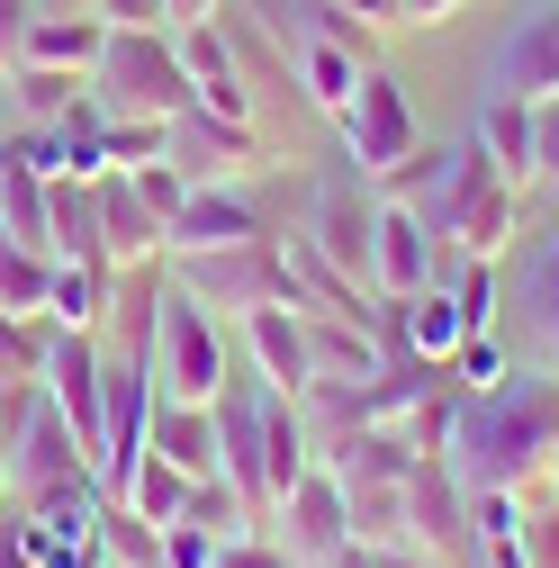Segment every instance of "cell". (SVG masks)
Here are the masks:
<instances>
[{
    "label": "cell",
    "instance_id": "1",
    "mask_svg": "<svg viewBox=\"0 0 559 568\" xmlns=\"http://www.w3.org/2000/svg\"><path fill=\"white\" fill-rule=\"evenodd\" d=\"M451 478L478 496V487H506V496H532L550 469H559V379L550 371H506L497 388H469L460 415H451V443H443Z\"/></svg>",
    "mask_w": 559,
    "mask_h": 568
},
{
    "label": "cell",
    "instance_id": "36",
    "mask_svg": "<svg viewBox=\"0 0 559 568\" xmlns=\"http://www.w3.org/2000/svg\"><path fill=\"white\" fill-rule=\"evenodd\" d=\"M217 550H226V541H217V532H199L190 515L163 524V568H217Z\"/></svg>",
    "mask_w": 559,
    "mask_h": 568
},
{
    "label": "cell",
    "instance_id": "8",
    "mask_svg": "<svg viewBox=\"0 0 559 568\" xmlns=\"http://www.w3.org/2000/svg\"><path fill=\"white\" fill-rule=\"evenodd\" d=\"M406 532H415V550H434L443 568H460V559L478 550V532H469V487L451 478L443 452H425V460L406 469Z\"/></svg>",
    "mask_w": 559,
    "mask_h": 568
},
{
    "label": "cell",
    "instance_id": "27",
    "mask_svg": "<svg viewBox=\"0 0 559 568\" xmlns=\"http://www.w3.org/2000/svg\"><path fill=\"white\" fill-rule=\"evenodd\" d=\"M289 73H298V91H307V109H343L353 100V82L370 73L362 54H343V45H325V37H289Z\"/></svg>",
    "mask_w": 559,
    "mask_h": 568
},
{
    "label": "cell",
    "instance_id": "23",
    "mask_svg": "<svg viewBox=\"0 0 559 568\" xmlns=\"http://www.w3.org/2000/svg\"><path fill=\"white\" fill-rule=\"evenodd\" d=\"M307 469H316V443H307L298 397H271V388H262V478H271V506H280Z\"/></svg>",
    "mask_w": 559,
    "mask_h": 568
},
{
    "label": "cell",
    "instance_id": "41",
    "mask_svg": "<svg viewBox=\"0 0 559 568\" xmlns=\"http://www.w3.org/2000/svg\"><path fill=\"white\" fill-rule=\"evenodd\" d=\"M532 135H541V181H559V91L532 100Z\"/></svg>",
    "mask_w": 559,
    "mask_h": 568
},
{
    "label": "cell",
    "instance_id": "4",
    "mask_svg": "<svg viewBox=\"0 0 559 568\" xmlns=\"http://www.w3.org/2000/svg\"><path fill=\"white\" fill-rule=\"evenodd\" d=\"M172 280L217 307V316H253L271 298H289V253H280V235H253V244H217V253H163Z\"/></svg>",
    "mask_w": 559,
    "mask_h": 568
},
{
    "label": "cell",
    "instance_id": "47",
    "mask_svg": "<svg viewBox=\"0 0 559 568\" xmlns=\"http://www.w3.org/2000/svg\"><path fill=\"white\" fill-rule=\"evenodd\" d=\"M217 10H226V0H172V28L181 19H217Z\"/></svg>",
    "mask_w": 559,
    "mask_h": 568
},
{
    "label": "cell",
    "instance_id": "2",
    "mask_svg": "<svg viewBox=\"0 0 559 568\" xmlns=\"http://www.w3.org/2000/svg\"><path fill=\"white\" fill-rule=\"evenodd\" d=\"M91 100L109 118H181L190 91V63L172 45V28H109L100 63H91Z\"/></svg>",
    "mask_w": 559,
    "mask_h": 568
},
{
    "label": "cell",
    "instance_id": "21",
    "mask_svg": "<svg viewBox=\"0 0 559 568\" xmlns=\"http://www.w3.org/2000/svg\"><path fill=\"white\" fill-rule=\"evenodd\" d=\"M45 253H54V262H109V253H100V199H91V181H73V172L45 181ZM109 271H118V262H109Z\"/></svg>",
    "mask_w": 559,
    "mask_h": 568
},
{
    "label": "cell",
    "instance_id": "9",
    "mask_svg": "<svg viewBox=\"0 0 559 568\" xmlns=\"http://www.w3.org/2000/svg\"><path fill=\"white\" fill-rule=\"evenodd\" d=\"M487 91L497 100H550L559 91V0H532L515 10V28L487 54Z\"/></svg>",
    "mask_w": 559,
    "mask_h": 568
},
{
    "label": "cell",
    "instance_id": "44",
    "mask_svg": "<svg viewBox=\"0 0 559 568\" xmlns=\"http://www.w3.org/2000/svg\"><path fill=\"white\" fill-rule=\"evenodd\" d=\"M460 0H397V28H443Z\"/></svg>",
    "mask_w": 559,
    "mask_h": 568
},
{
    "label": "cell",
    "instance_id": "37",
    "mask_svg": "<svg viewBox=\"0 0 559 568\" xmlns=\"http://www.w3.org/2000/svg\"><path fill=\"white\" fill-rule=\"evenodd\" d=\"M515 541H524L532 568H559V506H524V532Z\"/></svg>",
    "mask_w": 559,
    "mask_h": 568
},
{
    "label": "cell",
    "instance_id": "29",
    "mask_svg": "<svg viewBox=\"0 0 559 568\" xmlns=\"http://www.w3.org/2000/svg\"><path fill=\"white\" fill-rule=\"evenodd\" d=\"M82 73H54V63H10V109L28 118V126H63L82 109Z\"/></svg>",
    "mask_w": 559,
    "mask_h": 568
},
{
    "label": "cell",
    "instance_id": "12",
    "mask_svg": "<svg viewBox=\"0 0 559 568\" xmlns=\"http://www.w3.org/2000/svg\"><path fill=\"white\" fill-rule=\"evenodd\" d=\"M253 235H271L262 207H253L244 190H226V181H199V190L172 207L163 253H217V244H253Z\"/></svg>",
    "mask_w": 559,
    "mask_h": 568
},
{
    "label": "cell",
    "instance_id": "26",
    "mask_svg": "<svg viewBox=\"0 0 559 568\" xmlns=\"http://www.w3.org/2000/svg\"><path fill=\"white\" fill-rule=\"evenodd\" d=\"M109 290H118L109 262H54V280H45V325L100 334V325H109Z\"/></svg>",
    "mask_w": 559,
    "mask_h": 568
},
{
    "label": "cell",
    "instance_id": "39",
    "mask_svg": "<svg viewBox=\"0 0 559 568\" xmlns=\"http://www.w3.org/2000/svg\"><path fill=\"white\" fill-rule=\"evenodd\" d=\"M109 28H172V0H91Z\"/></svg>",
    "mask_w": 559,
    "mask_h": 568
},
{
    "label": "cell",
    "instance_id": "15",
    "mask_svg": "<svg viewBox=\"0 0 559 568\" xmlns=\"http://www.w3.org/2000/svg\"><path fill=\"white\" fill-rule=\"evenodd\" d=\"M172 45H181V63H190L199 109H217V118H253V82H244V63H235V45H226L217 19H181Z\"/></svg>",
    "mask_w": 559,
    "mask_h": 568
},
{
    "label": "cell",
    "instance_id": "25",
    "mask_svg": "<svg viewBox=\"0 0 559 568\" xmlns=\"http://www.w3.org/2000/svg\"><path fill=\"white\" fill-rule=\"evenodd\" d=\"M515 307H524V334L541 343V362L559 371V235H541L515 271Z\"/></svg>",
    "mask_w": 559,
    "mask_h": 568
},
{
    "label": "cell",
    "instance_id": "19",
    "mask_svg": "<svg viewBox=\"0 0 559 568\" xmlns=\"http://www.w3.org/2000/svg\"><path fill=\"white\" fill-rule=\"evenodd\" d=\"M100 45H109V19H100V10H37V28L19 37L10 63H54V73H82V82H91Z\"/></svg>",
    "mask_w": 559,
    "mask_h": 568
},
{
    "label": "cell",
    "instance_id": "7",
    "mask_svg": "<svg viewBox=\"0 0 559 568\" xmlns=\"http://www.w3.org/2000/svg\"><path fill=\"white\" fill-rule=\"evenodd\" d=\"M163 154L181 163V181L199 190V181H235V172H253L262 163V126L253 118H217V109H181V118H163Z\"/></svg>",
    "mask_w": 559,
    "mask_h": 568
},
{
    "label": "cell",
    "instance_id": "34",
    "mask_svg": "<svg viewBox=\"0 0 559 568\" xmlns=\"http://www.w3.org/2000/svg\"><path fill=\"white\" fill-rule=\"evenodd\" d=\"M126 181H135V199H145L163 226H172V207L190 199V181H181V163H172V154H154V163H126Z\"/></svg>",
    "mask_w": 559,
    "mask_h": 568
},
{
    "label": "cell",
    "instance_id": "3",
    "mask_svg": "<svg viewBox=\"0 0 559 568\" xmlns=\"http://www.w3.org/2000/svg\"><path fill=\"white\" fill-rule=\"evenodd\" d=\"M226 379H235L226 371V316L199 307L181 280H163V298H154V388L190 397V406H217Z\"/></svg>",
    "mask_w": 559,
    "mask_h": 568
},
{
    "label": "cell",
    "instance_id": "35",
    "mask_svg": "<svg viewBox=\"0 0 559 568\" xmlns=\"http://www.w3.org/2000/svg\"><path fill=\"white\" fill-rule=\"evenodd\" d=\"M497 379H506V343H497V334H469V343L451 352V388L469 397V388H497Z\"/></svg>",
    "mask_w": 559,
    "mask_h": 568
},
{
    "label": "cell",
    "instance_id": "32",
    "mask_svg": "<svg viewBox=\"0 0 559 568\" xmlns=\"http://www.w3.org/2000/svg\"><path fill=\"white\" fill-rule=\"evenodd\" d=\"M199 532H217V541H244L253 532V506H244V496L226 487V478H190V506H181Z\"/></svg>",
    "mask_w": 559,
    "mask_h": 568
},
{
    "label": "cell",
    "instance_id": "38",
    "mask_svg": "<svg viewBox=\"0 0 559 568\" xmlns=\"http://www.w3.org/2000/svg\"><path fill=\"white\" fill-rule=\"evenodd\" d=\"M37 334H45V325H19L10 307H0V371H19V379H37Z\"/></svg>",
    "mask_w": 559,
    "mask_h": 568
},
{
    "label": "cell",
    "instance_id": "48",
    "mask_svg": "<svg viewBox=\"0 0 559 568\" xmlns=\"http://www.w3.org/2000/svg\"><path fill=\"white\" fill-rule=\"evenodd\" d=\"M0 91H10V63H0Z\"/></svg>",
    "mask_w": 559,
    "mask_h": 568
},
{
    "label": "cell",
    "instance_id": "33",
    "mask_svg": "<svg viewBox=\"0 0 559 568\" xmlns=\"http://www.w3.org/2000/svg\"><path fill=\"white\" fill-rule=\"evenodd\" d=\"M451 298H460V316H469V334H497V298H506V262H469Z\"/></svg>",
    "mask_w": 559,
    "mask_h": 568
},
{
    "label": "cell",
    "instance_id": "22",
    "mask_svg": "<svg viewBox=\"0 0 559 568\" xmlns=\"http://www.w3.org/2000/svg\"><path fill=\"white\" fill-rule=\"evenodd\" d=\"M478 145H487V163L506 172V190L541 181V135H532V100H497V91H487V100H478Z\"/></svg>",
    "mask_w": 559,
    "mask_h": 568
},
{
    "label": "cell",
    "instance_id": "17",
    "mask_svg": "<svg viewBox=\"0 0 559 568\" xmlns=\"http://www.w3.org/2000/svg\"><path fill=\"white\" fill-rule=\"evenodd\" d=\"M298 325H307V371H316V379L370 388V379L388 371V352H379V334H370L362 316H325V307H298Z\"/></svg>",
    "mask_w": 559,
    "mask_h": 568
},
{
    "label": "cell",
    "instance_id": "51",
    "mask_svg": "<svg viewBox=\"0 0 559 568\" xmlns=\"http://www.w3.org/2000/svg\"><path fill=\"white\" fill-rule=\"evenodd\" d=\"M550 487H559V469H550Z\"/></svg>",
    "mask_w": 559,
    "mask_h": 568
},
{
    "label": "cell",
    "instance_id": "16",
    "mask_svg": "<svg viewBox=\"0 0 559 568\" xmlns=\"http://www.w3.org/2000/svg\"><path fill=\"white\" fill-rule=\"evenodd\" d=\"M244 352H253V371H262L271 397H307V388H316V371H307V325H298L289 298H271V307L244 316Z\"/></svg>",
    "mask_w": 559,
    "mask_h": 568
},
{
    "label": "cell",
    "instance_id": "6",
    "mask_svg": "<svg viewBox=\"0 0 559 568\" xmlns=\"http://www.w3.org/2000/svg\"><path fill=\"white\" fill-rule=\"evenodd\" d=\"M370 217H379V190H370L362 172H334V181H316V199H307V244L353 280V290H370Z\"/></svg>",
    "mask_w": 559,
    "mask_h": 568
},
{
    "label": "cell",
    "instance_id": "24",
    "mask_svg": "<svg viewBox=\"0 0 559 568\" xmlns=\"http://www.w3.org/2000/svg\"><path fill=\"white\" fill-rule=\"evenodd\" d=\"M343 515L362 550H415L406 532V478H343Z\"/></svg>",
    "mask_w": 559,
    "mask_h": 568
},
{
    "label": "cell",
    "instance_id": "18",
    "mask_svg": "<svg viewBox=\"0 0 559 568\" xmlns=\"http://www.w3.org/2000/svg\"><path fill=\"white\" fill-rule=\"evenodd\" d=\"M91 199H100V253H109L118 271L163 253V217H154L145 199H135V181H126V172H100V181H91Z\"/></svg>",
    "mask_w": 559,
    "mask_h": 568
},
{
    "label": "cell",
    "instance_id": "50",
    "mask_svg": "<svg viewBox=\"0 0 559 568\" xmlns=\"http://www.w3.org/2000/svg\"><path fill=\"white\" fill-rule=\"evenodd\" d=\"M100 568H118V559H100Z\"/></svg>",
    "mask_w": 559,
    "mask_h": 568
},
{
    "label": "cell",
    "instance_id": "11",
    "mask_svg": "<svg viewBox=\"0 0 559 568\" xmlns=\"http://www.w3.org/2000/svg\"><path fill=\"white\" fill-rule=\"evenodd\" d=\"M434 280V226L406 199H379L370 217V298H415Z\"/></svg>",
    "mask_w": 559,
    "mask_h": 568
},
{
    "label": "cell",
    "instance_id": "49",
    "mask_svg": "<svg viewBox=\"0 0 559 568\" xmlns=\"http://www.w3.org/2000/svg\"><path fill=\"white\" fill-rule=\"evenodd\" d=\"M307 568H334V559H307Z\"/></svg>",
    "mask_w": 559,
    "mask_h": 568
},
{
    "label": "cell",
    "instance_id": "10",
    "mask_svg": "<svg viewBox=\"0 0 559 568\" xmlns=\"http://www.w3.org/2000/svg\"><path fill=\"white\" fill-rule=\"evenodd\" d=\"M388 316V362H425V371H451V352L469 343V316H460V298L443 290V280H425L415 298H388L379 307Z\"/></svg>",
    "mask_w": 559,
    "mask_h": 568
},
{
    "label": "cell",
    "instance_id": "31",
    "mask_svg": "<svg viewBox=\"0 0 559 568\" xmlns=\"http://www.w3.org/2000/svg\"><path fill=\"white\" fill-rule=\"evenodd\" d=\"M45 280H54V253L0 235V307H10L19 325H45Z\"/></svg>",
    "mask_w": 559,
    "mask_h": 568
},
{
    "label": "cell",
    "instance_id": "20",
    "mask_svg": "<svg viewBox=\"0 0 559 568\" xmlns=\"http://www.w3.org/2000/svg\"><path fill=\"white\" fill-rule=\"evenodd\" d=\"M145 452H163L190 478H217V406H190L154 388V424H145Z\"/></svg>",
    "mask_w": 559,
    "mask_h": 568
},
{
    "label": "cell",
    "instance_id": "5",
    "mask_svg": "<svg viewBox=\"0 0 559 568\" xmlns=\"http://www.w3.org/2000/svg\"><path fill=\"white\" fill-rule=\"evenodd\" d=\"M334 126H343V154H353V172H362V181L397 172L415 145H425V118H415V91L388 73V63H370V73L353 82V100L334 109Z\"/></svg>",
    "mask_w": 559,
    "mask_h": 568
},
{
    "label": "cell",
    "instance_id": "46",
    "mask_svg": "<svg viewBox=\"0 0 559 568\" xmlns=\"http://www.w3.org/2000/svg\"><path fill=\"white\" fill-rule=\"evenodd\" d=\"M370 568H443L434 550H370Z\"/></svg>",
    "mask_w": 559,
    "mask_h": 568
},
{
    "label": "cell",
    "instance_id": "28",
    "mask_svg": "<svg viewBox=\"0 0 559 568\" xmlns=\"http://www.w3.org/2000/svg\"><path fill=\"white\" fill-rule=\"evenodd\" d=\"M515 226H524V207H515V190H506V181H487V190L469 199V217H460V226H451L443 244H460L469 262H506Z\"/></svg>",
    "mask_w": 559,
    "mask_h": 568
},
{
    "label": "cell",
    "instance_id": "43",
    "mask_svg": "<svg viewBox=\"0 0 559 568\" xmlns=\"http://www.w3.org/2000/svg\"><path fill=\"white\" fill-rule=\"evenodd\" d=\"M460 568H532V559H524V541H478Z\"/></svg>",
    "mask_w": 559,
    "mask_h": 568
},
{
    "label": "cell",
    "instance_id": "40",
    "mask_svg": "<svg viewBox=\"0 0 559 568\" xmlns=\"http://www.w3.org/2000/svg\"><path fill=\"white\" fill-rule=\"evenodd\" d=\"M217 568H298V559L280 550V541H262V532H244V541H226V550H217Z\"/></svg>",
    "mask_w": 559,
    "mask_h": 568
},
{
    "label": "cell",
    "instance_id": "42",
    "mask_svg": "<svg viewBox=\"0 0 559 568\" xmlns=\"http://www.w3.org/2000/svg\"><path fill=\"white\" fill-rule=\"evenodd\" d=\"M37 10H45V0H0V63L19 54V37L37 28Z\"/></svg>",
    "mask_w": 559,
    "mask_h": 568
},
{
    "label": "cell",
    "instance_id": "14",
    "mask_svg": "<svg viewBox=\"0 0 559 568\" xmlns=\"http://www.w3.org/2000/svg\"><path fill=\"white\" fill-rule=\"evenodd\" d=\"M217 478L244 496L253 515H271V478H262V388H217Z\"/></svg>",
    "mask_w": 559,
    "mask_h": 568
},
{
    "label": "cell",
    "instance_id": "30",
    "mask_svg": "<svg viewBox=\"0 0 559 568\" xmlns=\"http://www.w3.org/2000/svg\"><path fill=\"white\" fill-rule=\"evenodd\" d=\"M118 506H126V515H145L154 532L181 524V506H190V469H172L163 452H145V460H135V478L118 487Z\"/></svg>",
    "mask_w": 559,
    "mask_h": 568
},
{
    "label": "cell",
    "instance_id": "45",
    "mask_svg": "<svg viewBox=\"0 0 559 568\" xmlns=\"http://www.w3.org/2000/svg\"><path fill=\"white\" fill-rule=\"evenodd\" d=\"M334 10H353V19H370V28H397V0H334Z\"/></svg>",
    "mask_w": 559,
    "mask_h": 568
},
{
    "label": "cell",
    "instance_id": "13",
    "mask_svg": "<svg viewBox=\"0 0 559 568\" xmlns=\"http://www.w3.org/2000/svg\"><path fill=\"white\" fill-rule=\"evenodd\" d=\"M280 524H289V559L307 568V559H334V550H353V515H343V478L316 460L289 496H280V506H271Z\"/></svg>",
    "mask_w": 559,
    "mask_h": 568
}]
</instances>
